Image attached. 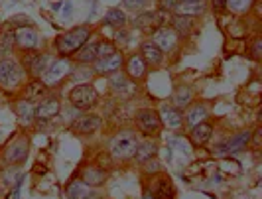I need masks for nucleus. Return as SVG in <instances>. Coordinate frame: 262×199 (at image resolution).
<instances>
[{
	"label": "nucleus",
	"instance_id": "obj_1",
	"mask_svg": "<svg viewBox=\"0 0 262 199\" xmlns=\"http://www.w3.org/2000/svg\"><path fill=\"white\" fill-rule=\"evenodd\" d=\"M89 36H91V30L87 26L73 28V30H69L67 34H63L59 40L55 41V48H57V52L61 53V55H71V53L77 52L79 48L85 46V41L89 40Z\"/></svg>",
	"mask_w": 262,
	"mask_h": 199
},
{
	"label": "nucleus",
	"instance_id": "obj_2",
	"mask_svg": "<svg viewBox=\"0 0 262 199\" xmlns=\"http://www.w3.org/2000/svg\"><path fill=\"white\" fill-rule=\"evenodd\" d=\"M138 146V138L132 130H122L111 140V154L118 160L132 158Z\"/></svg>",
	"mask_w": 262,
	"mask_h": 199
},
{
	"label": "nucleus",
	"instance_id": "obj_3",
	"mask_svg": "<svg viewBox=\"0 0 262 199\" xmlns=\"http://www.w3.org/2000/svg\"><path fill=\"white\" fill-rule=\"evenodd\" d=\"M24 77V71L18 61H14L10 57L0 59V87L4 89H16Z\"/></svg>",
	"mask_w": 262,
	"mask_h": 199
},
{
	"label": "nucleus",
	"instance_id": "obj_4",
	"mask_svg": "<svg viewBox=\"0 0 262 199\" xmlns=\"http://www.w3.org/2000/svg\"><path fill=\"white\" fill-rule=\"evenodd\" d=\"M97 101H99V95L93 85H77L69 93V103L79 110H89L97 105Z\"/></svg>",
	"mask_w": 262,
	"mask_h": 199
},
{
	"label": "nucleus",
	"instance_id": "obj_5",
	"mask_svg": "<svg viewBox=\"0 0 262 199\" xmlns=\"http://www.w3.org/2000/svg\"><path fill=\"white\" fill-rule=\"evenodd\" d=\"M170 24V14L166 10H160V12H144L140 16L134 18V28H140V30H158L162 26H168Z\"/></svg>",
	"mask_w": 262,
	"mask_h": 199
},
{
	"label": "nucleus",
	"instance_id": "obj_6",
	"mask_svg": "<svg viewBox=\"0 0 262 199\" xmlns=\"http://www.w3.org/2000/svg\"><path fill=\"white\" fill-rule=\"evenodd\" d=\"M136 124L140 126V130L144 134H158L160 132V128H162V120L158 117L156 110H152V108H142V110H138L136 113Z\"/></svg>",
	"mask_w": 262,
	"mask_h": 199
},
{
	"label": "nucleus",
	"instance_id": "obj_7",
	"mask_svg": "<svg viewBox=\"0 0 262 199\" xmlns=\"http://www.w3.org/2000/svg\"><path fill=\"white\" fill-rule=\"evenodd\" d=\"M250 130H241V132L233 134L229 140L221 142L215 154H235V152H241L243 148H247V144L250 142Z\"/></svg>",
	"mask_w": 262,
	"mask_h": 199
},
{
	"label": "nucleus",
	"instance_id": "obj_8",
	"mask_svg": "<svg viewBox=\"0 0 262 199\" xmlns=\"http://www.w3.org/2000/svg\"><path fill=\"white\" fill-rule=\"evenodd\" d=\"M71 73V63L67 61V59H57V61H53L52 65L46 69V73H43V85H55V83H59V81H63V77H67Z\"/></svg>",
	"mask_w": 262,
	"mask_h": 199
},
{
	"label": "nucleus",
	"instance_id": "obj_9",
	"mask_svg": "<svg viewBox=\"0 0 262 199\" xmlns=\"http://www.w3.org/2000/svg\"><path fill=\"white\" fill-rule=\"evenodd\" d=\"M4 158L8 164H22L28 158V138L18 136L14 142H10L4 150Z\"/></svg>",
	"mask_w": 262,
	"mask_h": 199
},
{
	"label": "nucleus",
	"instance_id": "obj_10",
	"mask_svg": "<svg viewBox=\"0 0 262 199\" xmlns=\"http://www.w3.org/2000/svg\"><path fill=\"white\" fill-rule=\"evenodd\" d=\"M24 65H26L30 75L41 77L46 73V69L50 67V55H46V53H26Z\"/></svg>",
	"mask_w": 262,
	"mask_h": 199
},
{
	"label": "nucleus",
	"instance_id": "obj_11",
	"mask_svg": "<svg viewBox=\"0 0 262 199\" xmlns=\"http://www.w3.org/2000/svg\"><path fill=\"white\" fill-rule=\"evenodd\" d=\"M176 41H178V34L173 32V28L162 26L152 34V43L158 46L162 52H170V50H173Z\"/></svg>",
	"mask_w": 262,
	"mask_h": 199
},
{
	"label": "nucleus",
	"instance_id": "obj_12",
	"mask_svg": "<svg viewBox=\"0 0 262 199\" xmlns=\"http://www.w3.org/2000/svg\"><path fill=\"white\" fill-rule=\"evenodd\" d=\"M122 61H124V57H122V53H118V52L111 53V55H106V57H101V59L95 61V73H99V75L115 73V71L120 69Z\"/></svg>",
	"mask_w": 262,
	"mask_h": 199
},
{
	"label": "nucleus",
	"instance_id": "obj_13",
	"mask_svg": "<svg viewBox=\"0 0 262 199\" xmlns=\"http://www.w3.org/2000/svg\"><path fill=\"white\" fill-rule=\"evenodd\" d=\"M171 10L176 12V16L193 18V16H199V14L205 12V2L203 0H180V2H176V6Z\"/></svg>",
	"mask_w": 262,
	"mask_h": 199
},
{
	"label": "nucleus",
	"instance_id": "obj_14",
	"mask_svg": "<svg viewBox=\"0 0 262 199\" xmlns=\"http://www.w3.org/2000/svg\"><path fill=\"white\" fill-rule=\"evenodd\" d=\"M14 40H16L20 50H34V48H38L39 36L34 28H20L14 34Z\"/></svg>",
	"mask_w": 262,
	"mask_h": 199
},
{
	"label": "nucleus",
	"instance_id": "obj_15",
	"mask_svg": "<svg viewBox=\"0 0 262 199\" xmlns=\"http://www.w3.org/2000/svg\"><path fill=\"white\" fill-rule=\"evenodd\" d=\"M99 126H101V117L97 115H83L73 122V130L77 134H91L99 130Z\"/></svg>",
	"mask_w": 262,
	"mask_h": 199
},
{
	"label": "nucleus",
	"instance_id": "obj_16",
	"mask_svg": "<svg viewBox=\"0 0 262 199\" xmlns=\"http://www.w3.org/2000/svg\"><path fill=\"white\" fill-rule=\"evenodd\" d=\"M140 57L144 59L146 65L156 67V65L162 63V59H164V52H162L158 46H154L152 41H146V43H142V48H140Z\"/></svg>",
	"mask_w": 262,
	"mask_h": 199
},
{
	"label": "nucleus",
	"instance_id": "obj_17",
	"mask_svg": "<svg viewBox=\"0 0 262 199\" xmlns=\"http://www.w3.org/2000/svg\"><path fill=\"white\" fill-rule=\"evenodd\" d=\"M211 134H213V126L207 124V122H199L195 126H191L189 138H191V142H193L195 146H203V144L209 142Z\"/></svg>",
	"mask_w": 262,
	"mask_h": 199
},
{
	"label": "nucleus",
	"instance_id": "obj_18",
	"mask_svg": "<svg viewBox=\"0 0 262 199\" xmlns=\"http://www.w3.org/2000/svg\"><path fill=\"white\" fill-rule=\"evenodd\" d=\"M59 101L57 99H48V101H43V103H39L38 108H36V119L38 120H50L53 117H57V113H59Z\"/></svg>",
	"mask_w": 262,
	"mask_h": 199
},
{
	"label": "nucleus",
	"instance_id": "obj_19",
	"mask_svg": "<svg viewBox=\"0 0 262 199\" xmlns=\"http://www.w3.org/2000/svg\"><path fill=\"white\" fill-rule=\"evenodd\" d=\"M160 120L168 126V128H180L182 124H184V117H182V113L178 110V108H173V106H164L162 108V113L158 115Z\"/></svg>",
	"mask_w": 262,
	"mask_h": 199
},
{
	"label": "nucleus",
	"instance_id": "obj_20",
	"mask_svg": "<svg viewBox=\"0 0 262 199\" xmlns=\"http://www.w3.org/2000/svg\"><path fill=\"white\" fill-rule=\"evenodd\" d=\"M81 180H83V184H87V186L97 187L105 184L106 173L103 172V170H99V168H95V166H87V168L81 172Z\"/></svg>",
	"mask_w": 262,
	"mask_h": 199
},
{
	"label": "nucleus",
	"instance_id": "obj_21",
	"mask_svg": "<svg viewBox=\"0 0 262 199\" xmlns=\"http://www.w3.org/2000/svg\"><path fill=\"white\" fill-rule=\"evenodd\" d=\"M152 195H154L156 199H173L176 197V189H173L170 180H166V178H158L154 187H152Z\"/></svg>",
	"mask_w": 262,
	"mask_h": 199
},
{
	"label": "nucleus",
	"instance_id": "obj_22",
	"mask_svg": "<svg viewBox=\"0 0 262 199\" xmlns=\"http://www.w3.org/2000/svg\"><path fill=\"white\" fill-rule=\"evenodd\" d=\"M126 73L128 77H132L134 81H140L146 77V63L140 55H132L128 59V65H126Z\"/></svg>",
	"mask_w": 262,
	"mask_h": 199
},
{
	"label": "nucleus",
	"instance_id": "obj_23",
	"mask_svg": "<svg viewBox=\"0 0 262 199\" xmlns=\"http://www.w3.org/2000/svg\"><path fill=\"white\" fill-rule=\"evenodd\" d=\"M171 24H173V32L178 36H184V38H187L193 32V28H195L193 18H189V16H176Z\"/></svg>",
	"mask_w": 262,
	"mask_h": 199
},
{
	"label": "nucleus",
	"instance_id": "obj_24",
	"mask_svg": "<svg viewBox=\"0 0 262 199\" xmlns=\"http://www.w3.org/2000/svg\"><path fill=\"white\" fill-rule=\"evenodd\" d=\"M156 144L152 142V140H146V142H138V146H136V152H134V158L138 160L140 164H144L146 160H150L154 154H156Z\"/></svg>",
	"mask_w": 262,
	"mask_h": 199
},
{
	"label": "nucleus",
	"instance_id": "obj_25",
	"mask_svg": "<svg viewBox=\"0 0 262 199\" xmlns=\"http://www.w3.org/2000/svg\"><path fill=\"white\" fill-rule=\"evenodd\" d=\"M75 59H77L79 63H93V61H97V43H89V46L79 48Z\"/></svg>",
	"mask_w": 262,
	"mask_h": 199
},
{
	"label": "nucleus",
	"instance_id": "obj_26",
	"mask_svg": "<svg viewBox=\"0 0 262 199\" xmlns=\"http://www.w3.org/2000/svg\"><path fill=\"white\" fill-rule=\"evenodd\" d=\"M205 119H207V108H205V105H193L189 108V113H187L185 122H187L189 126H195V124L203 122Z\"/></svg>",
	"mask_w": 262,
	"mask_h": 199
},
{
	"label": "nucleus",
	"instance_id": "obj_27",
	"mask_svg": "<svg viewBox=\"0 0 262 199\" xmlns=\"http://www.w3.org/2000/svg\"><path fill=\"white\" fill-rule=\"evenodd\" d=\"M91 193H89V187L87 184H83V182H73V184H69L67 187V197L69 199H85L89 197Z\"/></svg>",
	"mask_w": 262,
	"mask_h": 199
},
{
	"label": "nucleus",
	"instance_id": "obj_28",
	"mask_svg": "<svg viewBox=\"0 0 262 199\" xmlns=\"http://www.w3.org/2000/svg\"><path fill=\"white\" fill-rule=\"evenodd\" d=\"M191 101V89L189 87H178L176 93H173V105L178 108H184V106L189 105Z\"/></svg>",
	"mask_w": 262,
	"mask_h": 199
},
{
	"label": "nucleus",
	"instance_id": "obj_29",
	"mask_svg": "<svg viewBox=\"0 0 262 199\" xmlns=\"http://www.w3.org/2000/svg\"><path fill=\"white\" fill-rule=\"evenodd\" d=\"M105 22L108 26H124L126 24V14L122 12V10H118V8H113V10H108L105 16Z\"/></svg>",
	"mask_w": 262,
	"mask_h": 199
},
{
	"label": "nucleus",
	"instance_id": "obj_30",
	"mask_svg": "<svg viewBox=\"0 0 262 199\" xmlns=\"http://www.w3.org/2000/svg\"><path fill=\"white\" fill-rule=\"evenodd\" d=\"M252 2L254 0H227V8L231 10V12L235 14H245L250 10V6H252Z\"/></svg>",
	"mask_w": 262,
	"mask_h": 199
},
{
	"label": "nucleus",
	"instance_id": "obj_31",
	"mask_svg": "<svg viewBox=\"0 0 262 199\" xmlns=\"http://www.w3.org/2000/svg\"><path fill=\"white\" fill-rule=\"evenodd\" d=\"M46 91L43 83L41 81H32L26 89V99L28 101H36V99H41V95Z\"/></svg>",
	"mask_w": 262,
	"mask_h": 199
},
{
	"label": "nucleus",
	"instance_id": "obj_32",
	"mask_svg": "<svg viewBox=\"0 0 262 199\" xmlns=\"http://www.w3.org/2000/svg\"><path fill=\"white\" fill-rule=\"evenodd\" d=\"M16 113H18V117L24 120H30L34 115H36V110H34V105L30 103V101H22V103H18L16 106Z\"/></svg>",
	"mask_w": 262,
	"mask_h": 199
},
{
	"label": "nucleus",
	"instance_id": "obj_33",
	"mask_svg": "<svg viewBox=\"0 0 262 199\" xmlns=\"http://www.w3.org/2000/svg\"><path fill=\"white\" fill-rule=\"evenodd\" d=\"M115 46L111 43V41H101V43H97V59H101V57H106V55H111V53H115Z\"/></svg>",
	"mask_w": 262,
	"mask_h": 199
},
{
	"label": "nucleus",
	"instance_id": "obj_34",
	"mask_svg": "<svg viewBox=\"0 0 262 199\" xmlns=\"http://www.w3.org/2000/svg\"><path fill=\"white\" fill-rule=\"evenodd\" d=\"M111 83H113V87H115V89H126V87H128L126 75H124V73H120V71H115V73H113Z\"/></svg>",
	"mask_w": 262,
	"mask_h": 199
},
{
	"label": "nucleus",
	"instance_id": "obj_35",
	"mask_svg": "<svg viewBox=\"0 0 262 199\" xmlns=\"http://www.w3.org/2000/svg\"><path fill=\"white\" fill-rule=\"evenodd\" d=\"M250 55L254 57V59H260L262 57V40L260 38H254L252 43H250Z\"/></svg>",
	"mask_w": 262,
	"mask_h": 199
},
{
	"label": "nucleus",
	"instance_id": "obj_36",
	"mask_svg": "<svg viewBox=\"0 0 262 199\" xmlns=\"http://www.w3.org/2000/svg\"><path fill=\"white\" fill-rule=\"evenodd\" d=\"M122 4H124L128 10H140V8H144V6L150 4V0H124Z\"/></svg>",
	"mask_w": 262,
	"mask_h": 199
},
{
	"label": "nucleus",
	"instance_id": "obj_37",
	"mask_svg": "<svg viewBox=\"0 0 262 199\" xmlns=\"http://www.w3.org/2000/svg\"><path fill=\"white\" fill-rule=\"evenodd\" d=\"M225 4H227V0H213V10L215 12H221L225 8Z\"/></svg>",
	"mask_w": 262,
	"mask_h": 199
},
{
	"label": "nucleus",
	"instance_id": "obj_38",
	"mask_svg": "<svg viewBox=\"0 0 262 199\" xmlns=\"http://www.w3.org/2000/svg\"><path fill=\"white\" fill-rule=\"evenodd\" d=\"M142 199H156V197H154L150 191H144V197H142Z\"/></svg>",
	"mask_w": 262,
	"mask_h": 199
},
{
	"label": "nucleus",
	"instance_id": "obj_39",
	"mask_svg": "<svg viewBox=\"0 0 262 199\" xmlns=\"http://www.w3.org/2000/svg\"><path fill=\"white\" fill-rule=\"evenodd\" d=\"M85 199H95V197H85Z\"/></svg>",
	"mask_w": 262,
	"mask_h": 199
}]
</instances>
